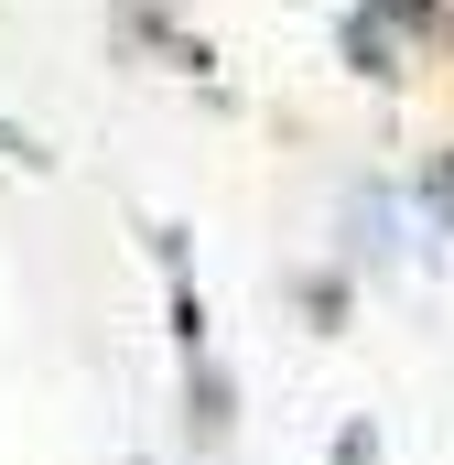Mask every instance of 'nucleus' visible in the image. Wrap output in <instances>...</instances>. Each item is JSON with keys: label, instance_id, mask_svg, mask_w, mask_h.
I'll return each instance as SVG.
<instances>
[{"label": "nucleus", "instance_id": "f257e3e1", "mask_svg": "<svg viewBox=\"0 0 454 465\" xmlns=\"http://www.w3.org/2000/svg\"><path fill=\"white\" fill-rule=\"evenodd\" d=\"M195 433H206V444L227 433V379L206 368V357H195Z\"/></svg>", "mask_w": 454, "mask_h": 465}]
</instances>
